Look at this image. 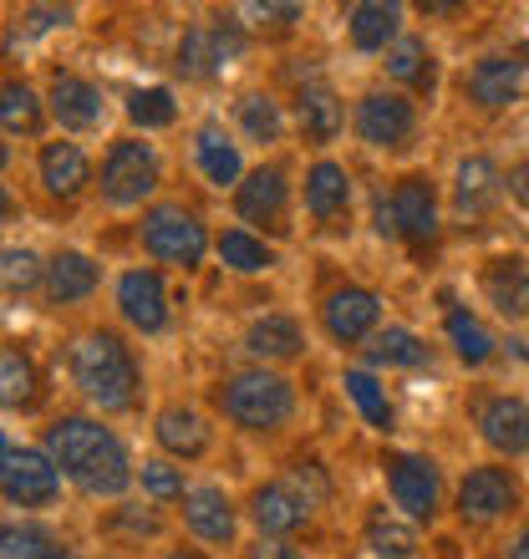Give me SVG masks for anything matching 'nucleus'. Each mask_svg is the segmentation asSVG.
Wrapping results in <instances>:
<instances>
[{
    "label": "nucleus",
    "instance_id": "7c9ffc66",
    "mask_svg": "<svg viewBox=\"0 0 529 559\" xmlns=\"http://www.w3.org/2000/svg\"><path fill=\"white\" fill-rule=\"evenodd\" d=\"M383 67L397 87H412V92H423V97H433V87H438V61H433L423 36H402V41L387 51Z\"/></svg>",
    "mask_w": 529,
    "mask_h": 559
},
{
    "label": "nucleus",
    "instance_id": "f257e3e1",
    "mask_svg": "<svg viewBox=\"0 0 529 559\" xmlns=\"http://www.w3.org/2000/svg\"><path fill=\"white\" fill-rule=\"evenodd\" d=\"M46 453L61 468V478H72L87 499H122L138 478L128 448L113 427H103L97 417H57L46 427Z\"/></svg>",
    "mask_w": 529,
    "mask_h": 559
},
{
    "label": "nucleus",
    "instance_id": "7ed1b4c3",
    "mask_svg": "<svg viewBox=\"0 0 529 559\" xmlns=\"http://www.w3.org/2000/svg\"><path fill=\"white\" fill-rule=\"evenodd\" d=\"M214 407L224 413V423H235L239 432H280L295 417V386L270 367L230 371L214 386Z\"/></svg>",
    "mask_w": 529,
    "mask_h": 559
},
{
    "label": "nucleus",
    "instance_id": "a19ab883",
    "mask_svg": "<svg viewBox=\"0 0 529 559\" xmlns=\"http://www.w3.org/2000/svg\"><path fill=\"white\" fill-rule=\"evenodd\" d=\"M36 285H46L42 254L26 250V245H11V250H5V295H11V300H26Z\"/></svg>",
    "mask_w": 529,
    "mask_h": 559
},
{
    "label": "nucleus",
    "instance_id": "4c0bfd02",
    "mask_svg": "<svg viewBox=\"0 0 529 559\" xmlns=\"http://www.w3.org/2000/svg\"><path fill=\"white\" fill-rule=\"evenodd\" d=\"M122 112H128V122L143 128V133H158V128H174L178 122V103L168 87H132Z\"/></svg>",
    "mask_w": 529,
    "mask_h": 559
},
{
    "label": "nucleus",
    "instance_id": "473e14b6",
    "mask_svg": "<svg viewBox=\"0 0 529 559\" xmlns=\"http://www.w3.org/2000/svg\"><path fill=\"white\" fill-rule=\"evenodd\" d=\"M235 122H239V133L250 138V143L270 147L285 138V112H280V103L270 97V92H245L235 103Z\"/></svg>",
    "mask_w": 529,
    "mask_h": 559
},
{
    "label": "nucleus",
    "instance_id": "4be33fe9",
    "mask_svg": "<svg viewBox=\"0 0 529 559\" xmlns=\"http://www.w3.org/2000/svg\"><path fill=\"white\" fill-rule=\"evenodd\" d=\"M499 199H504V174L494 168V158L469 153L454 174V209L463 219H484V214H494Z\"/></svg>",
    "mask_w": 529,
    "mask_h": 559
},
{
    "label": "nucleus",
    "instance_id": "f03ea898",
    "mask_svg": "<svg viewBox=\"0 0 529 559\" xmlns=\"http://www.w3.org/2000/svg\"><path fill=\"white\" fill-rule=\"evenodd\" d=\"M67 367H72L77 392H82L97 413H132V407H138L143 371H138L128 341H122L118 331H87V336H77L72 352H67Z\"/></svg>",
    "mask_w": 529,
    "mask_h": 559
},
{
    "label": "nucleus",
    "instance_id": "20e7f679",
    "mask_svg": "<svg viewBox=\"0 0 529 559\" xmlns=\"http://www.w3.org/2000/svg\"><path fill=\"white\" fill-rule=\"evenodd\" d=\"M143 250L158 265H178V270H199L209 254V229L189 204H153L138 224Z\"/></svg>",
    "mask_w": 529,
    "mask_h": 559
},
{
    "label": "nucleus",
    "instance_id": "c756f323",
    "mask_svg": "<svg viewBox=\"0 0 529 559\" xmlns=\"http://www.w3.org/2000/svg\"><path fill=\"white\" fill-rule=\"evenodd\" d=\"M443 331H448V341H454V352L463 367H489L494 361V352H499V341H494V331H489L473 310L454 306L448 300V310H443Z\"/></svg>",
    "mask_w": 529,
    "mask_h": 559
},
{
    "label": "nucleus",
    "instance_id": "c03bdc74",
    "mask_svg": "<svg viewBox=\"0 0 529 559\" xmlns=\"http://www.w3.org/2000/svg\"><path fill=\"white\" fill-rule=\"evenodd\" d=\"M291 488L310 503V509L331 499V478H326V468L316 463V457H301V463H291Z\"/></svg>",
    "mask_w": 529,
    "mask_h": 559
},
{
    "label": "nucleus",
    "instance_id": "603ef678",
    "mask_svg": "<svg viewBox=\"0 0 529 559\" xmlns=\"http://www.w3.org/2000/svg\"><path fill=\"white\" fill-rule=\"evenodd\" d=\"M42 559H77V549H72V545H67V539H57V545L46 549V555H42Z\"/></svg>",
    "mask_w": 529,
    "mask_h": 559
},
{
    "label": "nucleus",
    "instance_id": "72a5a7b5",
    "mask_svg": "<svg viewBox=\"0 0 529 559\" xmlns=\"http://www.w3.org/2000/svg\"><path fill=\"white\" fill-rule=\"evenodd\" d=\"M367 361L372 367H387V371H412L427 361V341L412 336L408 325H387V331H377L367 346Z\"/></svg>",
    "mask_w": 529,
    "mask_h": 559
},
{
    "label": "nucleus",
    "instance_id": "0eeeda50",
    "mask_svg": "<svg viewBox=\"0 0 529 559\" xmlns=\"http://www.w3.org/2000/svg\"><path fill=\"white\" fill-rule=\"evenodd\" d=\"M383 473H387V493L412 524H433L443 509V473L433 457H418V453H387L383 457Z\"/></svg>",
    "mask_w": 529,
    "mask_h": 559
},
{
    "label": "nucleus",
    "instance_id": "aec40b11",
    "mask_svg": "<svg viewBox=\"0 0 529 559\" xmlns=\"http://www.w3.org/2000/svg\"><path fill=\"white\" fill-rule=\"evenodd\" d=\"M193 163H199V174L214 183V189H230V183H245V158H239V143L230 138L220 118H204L193 128Z\"/></svg>",
    "mask_w": 529,
    "mask_h": 559
},
{
    "label": "nucleus",
    "instance_id": "e433bc0d",
    "mask_svg": "<svg viewBox=\"0 0 529 559\" xmlns=\"http://www.w3.org/2000/svg\"><path fill=\"white\" fill-rule=\"evenodd\" d=\"M214 250H220V260L235 270V275H260V270L275 265V250H270L260 235H250V229H224V235L214 239Z\"/></svg>",
    "mask_w": 529,
    "mask_h": 559
},
{
    "label": "nucleus",
    "instance_id": "de8ad7c7",
    "mask_svg": "<svg viewBox=\"0 0 529 559\" xmlns=\"http://www.w3.org/2000/svg\"><path fill=\"white\" fill-rule=\"evenodd\" d=\"M504 189H509V199H515L519 209H529V158H519L509 174H504Z\"/></svg>",
    "mask_w": 529,
    "mask_h": 559
},
{
    "label": "nucleus",
    "instance_id": "dca6fc26",
    "mask_svg": "<svg viewBox=\"0 0 529 559\" xmlns=\"http://www.w3.org/2000/svg\"><path fill=\"white\" fill-rule=\"evenodd\" d=\"M184 524H189V534L199 545L230 549L239 534V509L220 484H199V488H189V499H184Z\"/></svg>",
    "mask_w": 529,
    "mask_h": 559
},
{
    "label": "nucleus",
    "instance_id": "5701e85b",
    "mask_svg": "<svg viewBox=\"0 0 529 559\" xmlns=\"http://www.w3.org/2000/svg\"><path fill=\"white\" fill-rule=\"evenodd\" d=\"M36 174H42V189L51 193V199H77V193L92 183V158L77 143L57 138V143H42Z\"/></svg>",
    "mask_w": 529,
    "mask_h": 559
},
{
    "label": "nucleus",
    "instance_id": "6ab92c4d",
    "mask_svg": "<svg viewBox=\"0 0 529 559\" xmlns=\"http://www.w3.org/2000/svg\"><path fill=\"white\" fill-rule=\"evenodd\" d=\"M245 514L255 519L260 539H291V534H301L310 524V503L301 499L291 484H260L250 493V509H245Z\"/></svg>",
    "mask_w": 529,
    "mask_h": 559
},
{
    "label": "nucleus",
    "instance_id": "ddd939ff",
    "mask_svg": "<svg viewBox=\"0 0 529 559\" xmlns=\"http://www.w3.org/2000/svg\"><path fill=\"white\" fill-rule=\"evenodd\" d=\"M118 316L132 325V331H143V336H163L168 331V285L153 265H132L118 275Z\"/></svg>",
    "mask_w": 529,
    "mask_h": 559
},
{
    "label": "nucleus",
    "instance_id": "58836bf2",
    "mask_svg": "<svg viewBox=\"0 0 529 559\" xmlns=\"http://www.w3.org/2000/svg\"><path fill=\"white\" fill-rule=\"evenodd\" d=\"M174 67H178V76H184V82H209V76H220V57H214L209 26H189V31H184Z\"/></svg>",
    "mask_w": 529,
    "mask_h": 559
},
{
    "label": "nucleus",
    "instance_id": "ea45409f",
    "mask_svg": "<svg viewBox=\"0 0 529 559\" xmlns=\"http://www.w3.org/2000/svg\"><path fill=\"white\" fill-rule=\"evenodd\" d=\"M57 539L61 534H51L46 524H36V519H21V524L11 519V524L0 530V559H42Z\"/></svg>",
    "mask_w": 529,
    "mask_h": 559
},
{
    "label": "nucleus",
    "instance_id": "9b49d317",
    "mask_svg": "<svg viewBox=\"0 0 529 559\" xmlns=\"http://www.w3.org/2000/svg\"><path fill=\"white\" fill-rule=\"evenodd\" d=\"M525 76H529L525 51H489V57H479L469 67V76H463V92H469L473 107H484V112H504V107L519 103Z\"/></svg>",
    "mask_w": 529,
    "mask_h": 559
},
{
    "label": "nucleus",
    "instance_id": "bb28decb",
    "mask_svg": "<svg viewBox=\"0 0 529 559\" xmlns=\"http://www.w3.org/2000/svg\"><path fill=\"white\" fill-rule=\"evenodd\" d=\"M245 352L260 356V361H295V356L306 352V331H301L295 316L270 310V316H255L245 325Z\"/></svg>",
    "mask_w": 529,
    "mask_h": 559
},
{
    "label": "nucleus",
    "instance_id": "2eb2a0df",
    "mask_svg": "<svg viewBox=\"0 0 529 559\" xmlns=\"http://www.w3.org/2000/svg\"><path fill=\"white\" fill-rule=\"evenodd\" d=\"M46 112L67 128V133H97L107 122V97L97 82L77 72H51V87H46Z\"/></svg>",
    "mask_w": 529,
    "mask_h": 559
},
{
    "label": "nucleus",
    "instance_id": "f3484780",
    "mask_svg": "<svg viewBox=\"0 0 529 559\" xmlns=\"http://www.w3.org/2000/svg\"><path fill=\"white\" fill-rule=\"evenodd\" d=\"M473 423H479V438L504 457L529 453V402L525 397H484L473 407Z\"/></svg>",
    "mask_w": 529,
    "mask_h": 559
},
{
    "label": "nucleus",
    "instance_id": "423d86ee",
    "mask_svg": "<svg viewBox=\"0 0 529 559\" xmlns=\"http://www.w3.org/2000/svg\"><path fill=\"white\" fill-rule=\"evenodd\" d=\"M97 189L113 209H132L143 204L148 193L158 189V153L143 138H118V143L103 153V178Z\"/></svg>",
    "mask_w": 529,
    "mask_h": 559
},
{
    "label": "nucleus",
    "instance_id": "37998d69",
    "mask_svg": "<svg viewBox=\"0 0 529 559\" xmlns=\"http://www.w3.org/2000/svg\"><path fill=\"white\" fill-rule=\"evenodd\" d=\"M204 26H209V41H214V57H220V72L235 67V61L250 51V36H245V26H239L235 15H214Z\"/></svg>",
    "mask_w": 529,
    "mask_h": 559
},
{
    "label": "nucleus",
    "instance_id": "39448f33",
    "mask_svg": "<svg viewBox=\"0 0 529 559\" xmlns=\"http://www.w3.org/2000/svg\"><path fill=\"white\" fill-rule=\"evenodd\" d=\"M0 493L11 509H51L61 499V468L42 448L5 438L0 442Z\"/></svg>",
    "mask_w": 529,
    "mask_h": 559
},
{
    "label": "nucleus",
    "instance_id": "4468645a",
    "mask_svg": "<svg viewBox=\"0 0 529 559\" xmlns=\"http://www.w3.org/2000/svg\"><path fill=\"white\" fill-rule=\"evenodd\" d=\"M392 224L397 239H408L412 250H427L438 239V189L427 174H402L392 183Z\"/></svg>",
    "mask_w": 529,
    "mask_h": 559
},
{
    "label": "nucleus",
    "instance_id": "a211bd4d",
    "mask_svg": "<svg viewBox=\"0 0 529 559\" xmlns=\"http://www.w3.org/2000/svg\"><path fill=\"white\" fill-rule=\"evenodd\" d=\"M153 438H158V448L168 457H178V463H199V457L214 448V427H209V417L199 413V407L174 402V407H163V413L153 417Z\"/></svg>",
    "mask_w": 529,
    "mask_h": 559
},
{
    "label": "nucleus",
    "instance_id": "a18cd8bd",
    "mask_svg": "<svg viewBox=\"0 0 529 559\" xmlns=\"http://www.w3.org/2000/svg\"><path fill=\"white\" fill-rule=\"evenodd\" d=\"M250 15L260 21L264 31H291L306 11H301V5H250Z\"/></svg>",
    "mask_w": 529,
    "mask_h": 559
},
{
    "label": "nucleus",
    "instance_id": "f704fd0d",
    "mask_svg": "<svg viewBox=\"0 0 529 559\" xmlns=\"http://www.w3.org/2000/svg\"><path fill=\"white\" fill-rule=\"evenodd\" d=\"M341 386H346V397H352V407L362 413V423H367L372 432H392V402H387V386L377 382L372 371L352 367L341 377Z\"/></svg>",
    "mask_w": 529,
    "mask_h": 559
},
{
    "label": "nucleus",
    "instance_id": "a878e982",
    "mask_svg": "<svg viewBox=\"0 0 529 559\" xmlns=\"http://www.w3.org/2000/svg\"><path fill=\"white\" fill-rule=\"evenodd\" d=\"M306 214L316 224H331L352 214V174L337 158H316L306 168Z\"/></svg>",
    "mask_w": 529,
    "mask_h": 559
},
{
    "label": "nucleus",
    "instance_id": "c85d7f7f",
    "mask_svg": "<svg viewBox=\"0 0 529 559\" xmlns=\"http://www.w3.org/2000/svg\"><path fill=\"white\" fill-rule=\"evenodd\" d=\"M362 539L377 559H412L418 555V524L408 514H392L387 503L367 509V524H362Z\"/></svg>",
    "mask_w": 529,
    "mask_h": 559
},
{
    "label": "nucleus",
    "instance_id": "f8f14e48",
    "mask_svg": "<svg viewBox=\"0 0 529 559\" xmlns=\"http://www.w3.org/2000/svg\"><path fill=\"white\" fill-rule=\"evenodd\" d=\"M321 325L337 346L372 341L377 325H383V295L367 290V285H337V290L321 300Z\"/></svg>",
    "mask_w": 529,
    "mask_h": 559
},
{
    "label": "nucleus",
    "instance_id": "cd10ccee",
    "mask_svg": "<svg viewBox=\"0 0 529 559\" xmlns=\"http://www.w3.org/2000/svg\"><path fill=\"white\" fill-rule=\"evenodd\" d=\"M402 11L397 5H383V0H362L346 11V36H352L356 51H392L402 36Z\"/></svg>",
    "mask_w": 529,
    "mask_h": 559
},
{
    "label": "nucleus",
    "instance_id": "412c9836",
    "mask_svg": "<svg viewBox=\"0 0 529 559\" xmlns=\"http://www.w3.org/2000/svg\"><path fill=\"white\" fill-rule=\"evenodd\" d=\"M103 285V265L82 250H57L46 260V306H77V300H92Z\"/></svg>",
    "mask_w": 529,
    "mask_h": 559
},
{
    "label": "nucleus",
    "instance_id": "79ce46f5",
    "mask_svg": "<svg viewBox=\"0 0 529 559\" xmlns=\"http://www.w3.org/2000/svg\"><path fill=\"white\" fill-rule=\"evenodd\" d=\"M138 484H143V493H148V499H158V503L189 499V484H184V468H174L168 457H143V468H138Z\"/></svg>",
    "mask_w": 529,
    "mask_h": 559
},
{
    "label": "nucleus",
    "instance_id": "8fccbe9b",
    "mask_svg": "<svg viewBox=\"0 0 529 559\" xmlns=\"http://www.w3.org/2000/svg\"><path fill=\"white\" fill-rule=\"evenodd\" d=\"M26 15H31V26H36V31L67 26V21H72V11H51V5H46V11H26Z\"/></svg>",
    "mask_w": 529,
    "mask_h": 559
},
{
    "label": "nucleus",
    "instance_id": "1a4fd4ad",
    "mask_svg": "<svg viewBox=\"0 0 529 559\" xmlns=\"http://www.w3.org/2000/svg\"><path fill=\"white\" fill-rule=\"evenodd\" d=\"M515 503H519V478L515 468H499V463L473 468L454 493V509L463 524H499V519L515 514Z\"/></svg>",
    "mask_w": 529,
    "mask_h": 559
},
{
    "label": "nucleus",
    "instance_id": "3c124183",
    "mask_svg": "<svg viewBox=\"0 0 529 559\" xmlns=\"http://www.w3.org/2000/svg\"><path fill=\"white\" fill-rule=\"evenodd\" d=\"M509 559H529V519L519 524L515 539H509Z\"/></svg>",
    "mask_w": 529,
    "mask_h": 559
},
{
    "label": "nucleus",
    "instance_id": "49530a36",
    "mask_svg": "<svg viewBox=\"0 0 529 559\" xmlns=\"http://www.w3.org/2000/svg\"><path fill=\"white\" fill-rule=\"evenodd\" d=\"M118 530H128L132 539H153V534H158V519H153V514H138L132 503H122V509H118Z\"/></svg>",
    "mask_w": 529,
    "mask_h": 559
},
{
    "label": "nucleus",
    "instance_id": "393cba45",
    "mask_svg": "<svg viewBox=\"0 0 529 559\" xmlns=\"http://www.w3.org/2000/svg\"><path fill=\"white\" fill-rule=\"evenodd\" d=\"M295 128L316 147L337 143L341 128H346V107H341V97L326 82H306V87L295 92Z\"/></svg>",
    "mask_w": 529,
    "mask_h": 559
},
{
    "label": "nucleus",
    "instance_id": "864d4df0",
    "mask_svg": "<svg viewBox=\"0 0 529 559\" xmlns=\"http://www.w3.org/2000/svg\"><path fill=\"white\" fill-rule=\"evenodd\" d=\"M163 559H209V555H204V549H193V545H178V549H168Z\"/></svg>",
    "mask_w": 529,
    "mask_h": 559
},
{
    "label": "nucleus",
    "instance_id": "b1692460",
    "mask_svg": "<svg viewBox=\"0 0 529 559\" xmlns=\"http://www.w3.org/2000/svg\"><path fill=\"white\" fill-rule=\"evenodd\" d=\"M484 300L499 310L504 321H529V265L519 254H499V260H489L484 275Z\"/></svg>",
    "mask_w": 529,
    "mask_h": 559
},
{
    "label": "nucleus",
    "instance_id": "9d476101",
    "mask_svg": "<svg viewBox=\"0 0 529 559\" xmlns=\"http://www.w3.org/2000/svg\"><path fill=\"white\" fill-rule=\"evenodd\" d=\"M235 214L245 224H264L270 235H285L291 229V178L280 163H260L245 174V183L235 189Z\"/></svg>",
    "mask_w": 529,
    "mask_h": 559
},
{
    "label": "nucleus",
    "instance_id": "6e6552de",
    "mask_svg": "<svg viewBox=\"0 0 529 559\" xmlns=\"http://www.w3.org/2000/svg\"><path fill=\"white\" fill-rule=\"evenodd\" d=\"M412 133H418V107H412L408 92H392V87H372L362 92L356 103V138L367 147H408Z\"/></svg>",
    "mask_w": 529,
    "mask_h": 559
},
{
    "label": "nucleus",
    "instance_id": "c9c22d12",
    "mask_svg": "<svg viewBox=\"0 0 529 559\" xmlns=\"http://www.w3.org/2000/svg\"><path fill=\"white\" fill-rule=\"evenodd\" d=\"M0 122H5L11 138H36L46 122V107L36 103V92H31L26 82L5 76V87H0Z\"/></svg>",
    "mask_w": 529,
    "mask_h": 559
},
{
    "label": "nucleus",
    "instance_id": "09e8293b",
    "mask_svg": "<svg viewBox=\"0 0 529 559\" xmlns=\"http://www.w3.org/2000/svg\"><path fill=\"white\" fill-rule=\"evenodd\" d=\"M250 559H306V555L291 545H280V539H260V545L250 549Z\"/></svg>",
    "mask_w": 529,
    "mask_h": 559
},
{
    "label": "nucleus",
    "instance_id": "2f4dec72",
    "mask_svg": "<svg viewBox=\"0 0 529 559\" xmlns=\"http://www.w3.org/2000/svg\"><path fill=\"white\" fill-rule=\"evenodd\" d=\"M0 397L11 413H31L42 402V377H36V361H31L26 346H5L0 352Z\"/></svg>",
    "mask_w": 529,
    "mask_h": 559
}]
</instances>
